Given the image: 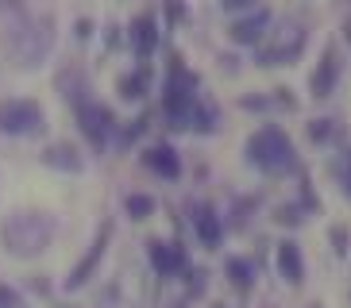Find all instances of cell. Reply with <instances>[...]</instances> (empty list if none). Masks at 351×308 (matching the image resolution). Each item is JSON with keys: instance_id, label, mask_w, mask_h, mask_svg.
<instances>
[{"instance_id": "6da1fadb", "label": "cell", "mask_w": 351, "mask_h": 308, "mask_svg": "<svg viewBox=\"0 0 351 308\" xmlns=\"http://www.w3.org/2000/svg\"><path fill=\"white\" fill-rule=\"evenodd\" d=\"M0 239H4V251L12 258H39L54 239V220L47 212H12L4 224H0Z\"/></svg>"}, {"instance_id": "7a4b0ae2", "label": "cell", "mask_w": 351, "mask_h": 308, "mask_svg": "<svg viewBox=\"0 0 351 308\" xmlns=\"http://www.w3.org/2000/svg\"><path fill=\"white\" fill-rule=\"evenodd\" d=\"M247 162L255 170H263V174H286V170H293L298 154H293L289 135L282 127H274V123H267V127H258L247 139Z\"/></svg>"}, {"instance_id": "3957f363", "label": "cell", "mask_w": 351, "mask_h": 308, "mask_svg": "<svg viewBox=\"0 0 351 308\" xmlns=\"http://www.w3.org/2000/svg\"><path fill=\"white\" fill-rule=\"evenodd\" d=\"M197 85L201 81L182 66V58H170V77H166V89H162V112L174 131H186L189 127V116H193L197 101H201Z\"/></svg>"}, {"instance_id": "277c9868", "label": "cell", "mask_w": 351, "mask_h": 308, "mask_svg": "<svg viewBox=\"0 0 351 308\" xmlns=\"http://www.w3.org/2000/svg\"><path fill=\"white\" fill-rule=\"evenodd\" d=\"M305 23L301 20H282L278 27L258 39V66H289V62H298L301 51H305Z\"/></svg>"}, {"instance_id": "5b68a950", "label": "cell", "mask_w": 351, "mask_h": 308, "mask_svg": "<svg viewBox=\"0 0 351 308\" xmlns=\"http://www.w3.org/2000/svg\"><path fill=\"white\" fill-rule=\"evenodd\" d=\"M54 23L47 16H32V20H23L20 27H12V58L20 62V66H39L43 54L51 51L54 42Z\"/></svg>"}, {"instance_id": "8992f818", "label": "cell", "mask_w": 351, "mask_h": 308, "mask_svg": "<svg viewBox=\"0 0 351 308\" xmlns=\"http://www.w3.org/2000/svg\"><path fill=\"white\" fill-rule=\"evenodd\" d=\"M47 127V116L35 101L27 97H12V101H0V131L16 135V139H32V135H43Z\"/></svg>"}, {"instance_id": "52a82bcc", "label": "cell", "mask_w": 351, "mask_h": 308, "mask_svg": "<svg viewBox=\"0 0 351 308\" xmlns=\"http://www.w3.org/2000/svg\"><path fill=\"white\" fill-rule=\"evenodd\" d=\"M73 116H77V127H82V135L97 146V151H101V146L108 143V135L116 131L112 108H108V104H101V101H93V97L73 104Z\"/></svg>"}, {"instance_id": "ba28073f", "label": "cell", "mask_w": 351, "mask_h": 308, "mask_svg": "<svg viewBox=\"0 0 351 308\" xmlns=\"http://www.w3.org/2000/svg\"><path fill=\"white\" fill-rule=\"evenodd\" d=\"M108 239H112V224H101V227H97V239L89 243V251H85V258L70 270V277H66V289H70V293H73V289H82V285H89V277L97 274L104 251H108Z\"/></svg>"}, {"instance_id": "9c48e42d", "label": "cell", "mask_w": 351, "mask_h": 308, "mask_svg": "<svg viewBox=\"0 0 351 308\" xmlns=\"http://www.w3.org/2000/svg\"><path fill=\"white\" fill-rule=\"evenodd\" d=\"M147 258H151V266H155L158 277H178L189 270V255L182 243H166V239H151L147 243Z\"/></svg>"}, {"instance_id": "30bf717a", "label": "cell", "mask_w": 351, "mask_h": 308, "mask_svg": "<svg viewBox=\"0 0 351 308\" xmlns=\"http://www.w3.org/2000/svg\"><path fill=\"white\" fill-rule=\"evenodd\" d=\"M193 231H197V239H201V246L217 251L220 239H224V220L217 216L213 205H193Z\"/></svg>"}, {"instance_id": "8fae6325", "label": "cell", "mask_w": 351, "mask_h": 308, "mask_svg": "<svg viewBox=\"0 0 351 308\" xmlns=\"http://www.w3.org/2000/svg\"><path fill=\"white\" fill-rule=\"evenodd\" d=\"M267 27H270V12L258 8V12H251V16H243V20L232 23L228 35H232V42H239V47H251V42H258L263 35H267Z\"/></svg>"}, {"instance_id": "7c38bea8", "label": "cell", "mask_w": 351, "mask_h": 308, "mask_svg": "<svg viewBox=\"0 0 351 308\" xmlns=\"http://www.w3.org/2000/svg\"><path fill=\"white\" fill-rule=\"evenodd\" d=\"M278 274L289 285H301V281H305V258H301V246L293 243V239L278 243Z\"/></svg>"}, {"instance_id": "4fadbf2b", "label": "cell", "mask_w": 351, "mask_h": 308, "mask_svg": "<svg viewBox=\"0 0 351 308\" xmlns=\"http://www.w3.org/2000/svg\"><path fill=\"white\" fill-rule=\"evenodd\" d=\"M336 81H340V54L336 51H324L317 73H313V97H332L336 92Z\"/></svg>"}, {"instance_id": "5bb4252c", "label": "cell", "mask_w": 351, "mask_h": 308, "mask_svg": "<svg viewBox=\"0 0 351 308\" xmlns=\"http://www.w3.org/2000/svg\"><path fill=\"white\" fill-rule=\"evenodd\" d=\"M143 166L155 170L158 177H166V181H178V177H182V158L174 154V146H151V151L143 154Z\"/></svg>"}, {"instance_id": "9a60e30c", "label": "cell", "mask_w": 351, "mask_h": 308, "mask_svg": "<svg viewBox=\"0 0 351 308\" xmlns=\"http://www.w3.org/2000/svg\"><path fill=\"white\" fill-rule=\"evenodd\" d=\"M132 47H135V54H139L143 62L155 54V47H158V23H155V16H135V20H132Z\"/></svg>"}, {"instance_id": "2e32d148", "label": "cell", "mask_w": 351, "mask_h": 308, "mask_svg": "<svg viewBox=\"0 0 351 308\" xmlns=\"http://www.w3.org/2000/svg\"><path fill=\"white\" fill-rule=\"evenodd\" d=\"M224 274H228V281H232L239 293H247V289L255 285V266H251L247 258H228V262H224Z\"/></svg>"}, {"instance_id": "e0dca14e", "label": "cell", "mask_w": 351, "mask_h": 308, "mask_svg": "<svg viewBox=\"0 0 351 308\" xmlns=\"http://www.w3.org/2000/svg\"><path fill=\"white\" fill-rule=\"evenodd\" d=\"M43 162L58 166V170H82V158H77V154H73V146H66V143L51 146V151H43Z\"/></svg>"}, {"instance_id": "ac0fdd59", "label": "cell", "mask_w": 351, "mask_h": 308, "mask_svg": "<svg viewBox=\"0 0 351 308\" xmlns=\"http://www.w3.org/2000/svg\"><path fill=\"white\" fill-rule=\"evenodd\" d=\"M120 97L124 101H143L147 97V70H135L128 77H120Z\"/></svg>"}, {"instance_id": "d6986e66", "label": "cell", "mask_w": 351, "mask_h": 308, "mask_svg": "<svg viewBox=\"0 0 351 308\" xmlns=\"http://www.w3.org/2000/svg\"><path fill=\"white\" fill-rule=\"evenodd\" d=\"M189 127H193V131H201V135H208L213 127H217V108H213L208 101H197L193 116H189Z\"/></svg>"}, {"instance_id": "ffe728a7", "label": "cell", "mask_w": 351, "mask_h": 308, "mask_svg": "<svg viewBox=\"0 0 351 308\" xmlns=\"http://www.w3.org/2000/svg\"><path fill=\"white\" fill-rule=\"evenodd\" d=\"M124 208H128V216L132 220H147V216L155 212V196H147V193H132L124 201Z\"/></svg>"}, {"instance_id": "44dd1931", "label": "cell", "mask_w": 351, "mask_h": 308, "mask_svg": "<svg viewBox=\"0 0 351 308\" xmlns=\"http://www.w3.org/2000/svg\"><path fill=\"white\" fill-rule=\"evenodd\" d=\"M336 177H340V189H343V196L351 201V151H343V158L336 162Z\"/></svg>"}, {"instance_id": "7402d4cb", "label": "cell", "mask_w": 351, "mask_h": 308, "mask_svg": "<svg viewBox=\"0 0 351 308\" xmlns=\"http://www.w3.org/2000/svg\"><path fill=\"white\" fill-rule=\"evenodd\" d=\"M186 277H189V281H186L189 297H201V293L208 289V274H205V270H186Z\"/></svg>"}, {"instance_id": "603a6c76", "label": "cell", "mask_w": 351, "mask_h": 308, "mask_svg": "<svg viewBox=\"0 0 351 308\" xmlns=\"http://www.w3.org/2000/svg\"><path fill=\"white\" fill-rule=\"evenodd\" d=\"M309 139L313 143H328L332 139V120H313L309 123Z\"/></svg>"}, {"instance_id": "cb8c5ba5", "label": "cell", "mask_w": 351, "mask_h": 308, "mask_svg": "<svg viewBox=\"0 0 351 308\" xmlns=\"http://www.w3.org/2000/svg\"><path fill=\"white\" fill-rule=\"evenodd\" d=\"M278 224H301L305 216H301V208H293V205H286V208H278V216H274Z\"/></svg>"}, {"instance_id": "d4e9b609", "label": "cell", "mask_w": 351, "mask_h": 308, "mask_svg": "<svg viewBox=\"0 0 351 308\" xmlns=\"http://www.w3.org/2000/svg\"><path fill=\"white\" fill-rule=\"evenodd\" d=\"M332 243H336V255H348V243H351L348 227H332Z\"/></svg>"}, {"instance_id": "484cf974", "label": "cell", "mask_w": 351, "mask_h": 308, "mask_svg": "<svg viewBox=\"0 0 351 308\" xmlns=\"http://www.w3.org/2000/svg\"><path fill=\"white\" fill-rule=\"evenodd\" d=\"M0 308H20V297H16V289L0 285Z\"/></svg>"}, {"instance_id": "4316f807", "label": "cell", "mask_w": 351, "mask_h": 308, "mask_svg": "<svg viewBox=\"0 0 351 308\" xmlns=\"http://www.w3.org/2000/svg\"><path fill=\"white\" fill-rule=\"evenodd\" d=\"M73 35H77V39H89V35H93V23H89V20H77V23H73Z\"/></svg>"}, {"instance_id": "83f0119b", "label": "cell", "mask_w": 351, "mask_h": 308, "mask_svg": "<svg viewBox=\"0 0 351 308\" xmlns=\"http://www.w3.org/2000/svg\"><path fill=\"white\" fill-rule=\"evenodd\" d=\"M247 4H255V0H220L224 12H239V8H247Z\"/></svg>"}, {"instance_id": "f1b7e54d", "label": "cell", "mask_w": 351, "mask_h": 308, "mask_svg": "<svg viewBox=\"0 0 351 308\" xmlns=\"http://www.w3.org/2000/svg\"><path fill=\"white\" fill-rule=\"evenodd\" d=\"M166 16L170 20H182V0H166Z\"/></svg>"}, {"instance_id": "f546056e", "label": "cell", "mask_w": 351, "mask_h": 308, "mask_svg": "<svg viewBox=\"0 0 351 308\" xmlns=\"http://www.w3.org/2000/svg\"><path fill=\"white\" fill-rule=\"evenodd\" d=\"M343 31H348V42H351V23H348V27H343Z\"/></svg>"}, {"instance_id": "4dcf8cb0", "label": "cell", "mask_w": 351, "mask_h": 308, "mask_svg": "<svg viewBox=\"0 0 351 308\" xmlns=\"http://www.w3.org/2000/svg\"><path fill=\"white\" fill-rule=\"evenodd\" d=\"M213 308H224V305H213Z\"/></svg>"}, {"instance_id": "1f68e13d", "label": "cell", "mask_w": 351, "mask_h": 308, "mask_svg": "<svg viewBox=\"0 0 351 308\" xmlns=\"http://www.w3.org/2000/svg\"><path fill=\"white\" fill-rule=\"evenodd\" d=\"M313 308H320V305H313Z\"/></svg>"}, {"instance_id": "d6a6232c", "label": "cell", "mask_w": 351, "mask_h": 308, "mask_svg": "<svg viewBox=\"0 0 351 308\" xmlns=\"http://www.w3.org/2000/svg\"><path fill=\"white\" fill-rule=\"evenodd\" d=\"M178 308H182V305H178Z\"/></svg>"}]
</instances>
